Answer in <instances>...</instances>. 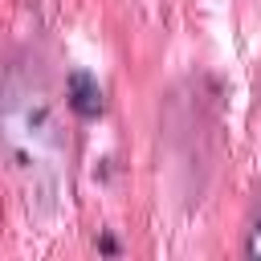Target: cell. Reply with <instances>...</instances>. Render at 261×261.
<instances>
[{"instance_id":"cell-1","label":"cell","mask_w":261,"mask_h":261,"mask_svg":"<svg viewBox=\"0 0 261 261\" xmlns=\"http://www.w3.org/2000/svg\"><path fill=\"white\" fill-rule=\"evenodd\" d=\"M69 110L77 118H98L102 114V90H98V82L86 69L69 73Z\"/></svg>"},{"instance_id":"cell-2","label":"cell","mask_w":261,"mask_h":261,"mask_svg":"<svg viewBox=\"0 0 261 261\" xmlns=\"http://www.w3.org/2000/svg\"><path fill=\"white\" fill-rule=\"evenodd\" d=\"M245 257L249 261H261V204H257V212L249 220V232H245Z\"/></svg>"}]
</instances>
